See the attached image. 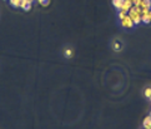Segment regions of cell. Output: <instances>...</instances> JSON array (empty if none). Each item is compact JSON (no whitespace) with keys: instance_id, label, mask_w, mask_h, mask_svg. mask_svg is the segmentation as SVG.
Returning <instances> with one entry per match:
<instances>
[{"instance_id":"cell-1","label":"cell","mask_w":151,"mask_h":129,"mask_svg":"<svg viewBox=\"0 0 151 129\" xmlns=\"http://www.w3.org/2000/svg\"><path fill=\"white\" fill-rule=\"evenodd\" d=\"M120 24H121V26L127 28V29H131V28H134V26H135L133 19H131V18H130L129 15H126V16L124 18V19L120 20Z\"/></svg>"},{"instance_id":"cell-2","label":"cell","mask_w":151,"mask_h":129,"mask_svg":"<svg viewBox=\"0 0 151 129\" xmlns=\"http://www.w3.org/2000/svg\"><path fill=\"white\" fill-rule=\"evenodd\" d=\"M32 6V0H20V8L25 11H29Z\"/></svg>"},{"instance_id":"cell-3","label":"cell","mask_w":151,"mask_h":129,"mask_svg":"<svg viewBox=\"0 0 151 129\" xmlns=\"http://www.w3.org/2000/svg\"><path fill=\"white\" fill-rule=\"evenodd\" d=\"M134 5H133V1H131V0H122V6H121V10L122 11H125L127 14V13H129V10Z\"/></svg>"},{"instance_id":"cell-4","label":"cell","mask_w":151,"mask_h":129,"mask_svg":"<svg viewBox=\"0 0 151 129\" xmlns=\"http://www.w3.org/2000/svg\"><path fill=\"white\" fill-rule=\"evenodd\" d=\"M143 127H144V129H151V116L146 117V118L144 119Z\"/></svg>"},{"instance_id":"cell-5","label":"cell","mask_w":151,"mask_h":129,"mask_svg":"<svg viewBox=\"0 0 151 129\" xmlns=\"http://www.w3.org/2000/svg\"><path fill=\"white\" fill-rule=\"evenodd\" d=\"M141 23H144V24H149V23H151V18L147 14H141Z\"/></svg>"},{"instance_id":"cell-6","label":"cell","mask_w":151,"mask_h":129,"mask_svg":"<svg viewBox=\"0 0 151 129\" xmlns=\"http://www.w3.org/2000/svg\"><path fill=\"white\" fill-rule=\"evenodd\" d=\"M112 5H114L117 10H121L122 6V0H112Z\"/></svg>"},{"instance_id":"cell-7","label":"cell","mask_w":151,"mask_h":129,"mask_svg":"<svg viewBox=\"0 0 151 129\" xmlns=\"http://www.w3.org/2000/svg\"><path fill=\"white\" fill-rule=\"evenodd\" d=\"M112 49H114L115 52H120V50L122 49L121 48V44L119 43V41H114V43H112Z\"/></svg>"},{"instance_id":"cell-8","label":"cell","mask_w":151,"mask_h":129,"mask_svg":"<svg viewBox=\"0 0 151 129\" xmlns=\"http://www.w3.org/2000/svg\"><path fill=\"white\" fill-rule=\"evenodd\" d=\"M14 8H20V0H9Z\"/></svg>"},{"instance_id":"cell-9","label":"cell","mask_w":151,"mask_h":129,"mask_svg":"<svg viewBox=\"0 0 151 129\" xmlns=\"http://www.w3.org/2000/svg\"><path fill=\"white\" fill-rule=\"evenodd\" d=\"M37 3H39L41 6H48L50 4V0H37Z\"/></svg>"},{"instance_id":"cell-10","label":"cell","mask_w":151,"mask_h":129,"mask_svg":"<svg viewBox=\"0 0 151 129\" xmlns=\"http://www.w3.org/2000/svg\"><path fill=\"white\" fill-rule=\"evenodd\" d=\"M144 95L146 96V98H150L151 96V88H146L145 91H144Z\"/></svg>"},{"instance_id":"cell-11","label":"cell","mask_w":151,"mask_h":129,"mask_svg":"<svg viewBox=\"0 0 151 129\" xmlns=\"http://www.w3.org/2000/svg\"><path fill=\"white\" fill-rule=\"evenodd\" d=\"M127 15V14L125 11H122V10H119V20H122Z\"/></svg>"},{"instance_id":"cell-12","label":"cell","mask_w":151,"mask_h":129,"mask_svg":"<svg viewBox=\"0 0 151 129\" xmlns=\"http://www.w3.org/2000/svg\"><path fill=\"white\" fill-rule=\"evenodd\" d=\"M65 57H66V58H71V55H73V52H71V50H70V49H66V50H65Z\"/></svg>"},{"instance_id":"cell-13","label":"cell","mask_w":151,"mask_h":129,"mask_svg":"<svg viewBox=\"0 0 151 129\" xmlns=\"http://www.w3.org/2000/svg\"><path fill=\"white\" fill-rule=\"evenodd\" d=\"M131 1H133V5H134V6H140L141 0H131Z\"/></svg>"},{"instance_id":"cell-14","label":"cell","mask_w":151,"mask_h":129,"mask_svg":"<svg viewBox=\"0 0 151 129\" xmlns=\"http://www.w3.org/2000/svg\"><path fill=\"white\" fill-rule=\"evenodd\" d=\"M149 15H150V18H151V9H150V10H149Z\"/></svg>"},{"instance_id":"cell-15","label":"cell","mask_w":151,"mask_h":129,"mask_svg":"<svg viewBox=\"0 0 151 129\" xmlns=\"http://www.w3.org/2000/svg\"><path fill=\"white\" fill-rule=\"evenodd\" d=\"M149 99H150V102H151V96H150V98H149Z\"/></svg>"},{"instance_id":"cell-16","label":"cell","mask_w":151,"mask_h":129,"mask_svg":"<svg viewBox=\"0 0 151 129\" xmlns=\"http://www.w3.org/2000/svg\"><path fill=\"white\" fill-rule=\"evenodd\" d=\"M150 1H151V0H150Z\"/></svg>"}]
</instances>
